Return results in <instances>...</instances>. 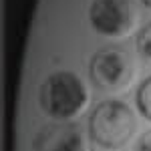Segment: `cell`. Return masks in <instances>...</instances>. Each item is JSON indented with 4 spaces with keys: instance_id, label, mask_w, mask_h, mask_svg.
Here are the masks:
<instances>
[{
    "instance_id": "6da1fadb",
    "label": "cell",
    "mask_w": 151,
    "mask_h": 151,
    "mask_svg": "<svg viewBox=\"0 0 151 151\" xmlns=\"http://www.w3.org/2000/svg\"><path fill=\"white\" fill-rule=\"evenodd\" d=\"M89 93L83 81L70 70H57L48 75L38 91L40 109L50 119L67 121L81 115L87 107Z\"/></svg>"
},
{
    "instance_id": "7a4b0ae2",
    "label": "cell",
    "mask_w": 151,
    "mask_h": 151,
    "mask_svg": "<svg viewBox=\"0 0 151 151\" xmlns=\"http://www.w3.org/2000/svg\"><path fill=\"white\" fill-rule=\"evenodd\" d=\"M137 121L133 111L123 101L109 99L95 107L89 117V135L105 149L123 147L135 133Z\"/></svg>"
},
{
    "instance_id": "3957f363",
    "label": "cell",
    "mask_w": 151,
    "mask_h": 151,
    "mask_svg": "<svg viewBox=\"0 0 151 151\" xmlns=\"http://www.w3.org/2000/svg\"><path fill=\"white\" fill-rule=\"evenodd\" d=\"M133 58L125 48L103 47L91 57L89 75L95 87L103 91H121L133 81Z\"/></svg>"
},
{
    "instance_id": "277c9868",
    "label": "cell",
    "mask_w": 151,
    "mask_h": 151,
    "mask_svg": "<svg viewBox=\"0 0 151 151\" xmlns=\"http://www.w3.org/2000/svg\"><path fill=\"white\" fill-rule=\"evenodd\" d=\"M137 10L133 0H93L89 8V22L99 35L119 38L133 30Z\"/></svg>"
},
{
    "instance_id": "5b68a950",
    "label": "cell",
    "mask_w": 151,
    "mask_h": 151,
    "mask_svg": "<svg viewBox=\"0 0 151 151\" xmlns=\"http://www.w3.org/2000/svg\"><path fill=\"white\" fill-rule=\"evenodd\" d=\"M32 151H87V143L77 125L55 123L36 133Z\"/></svg>"
},
{
    "instance_id": "8992f818",
    "label": "cell",
    "mask_w": 151,
    "mask_h": 151,
    "mask_svg": "<svg viewBox=\"0 0 151 151\" xmlns=\"http://www.w3.org/2000/svg\"><path fill=\"white\" fill-rule=\"evenodd\" d=\"M135 101H137V109L143 115V119L151 121V77L139 85L137 93H135Z\"/></svg>"
},
{
    "instance_id": "52a82bcc",
    "label": "cell",
    "mask_w": 151,
    "mask_h": 151,
    "mask_svg": "<svg viewBox=\"0 0 151 151\" xmlns=\"http://www.w3.org/2000/svg\"><path fill=\"white\" fill-rule=\"evenodd\" d=\"M135 48H137V52H139L147 63H151V22H147L139 32H137Z\"/></svg>"
},
{
    "instance_id": "ba28073f",
    "label": "cell",
    "mask_w": 151,
    "mask_h": 151,
    "mask_svg": "<svg viewBox=\"0 0 151 151\" xmlns=\"http://www.w3.org/2000/svg\"><path fill=\"white\" fill-rule=\"evenodd\" d=\"M133 151H151V131H145L139 139H137Z\"/></svg>"
},
{
    "instance_id": "9c48e42d",
    "label": "cell",
    "mask_w": 151,
    "mask_h": 151,
    "mask_svg": "<svg viewBox=\"0 0 151 151\" xmlns=\"http://www.w3.org/2000/svg\"><path fill=\"white\" fill-rule=\"evenodd\" d=\"M141 2H143V4H145V6H147V8L151 10V0H141Z\"/></svg>"
}]
</instances>
